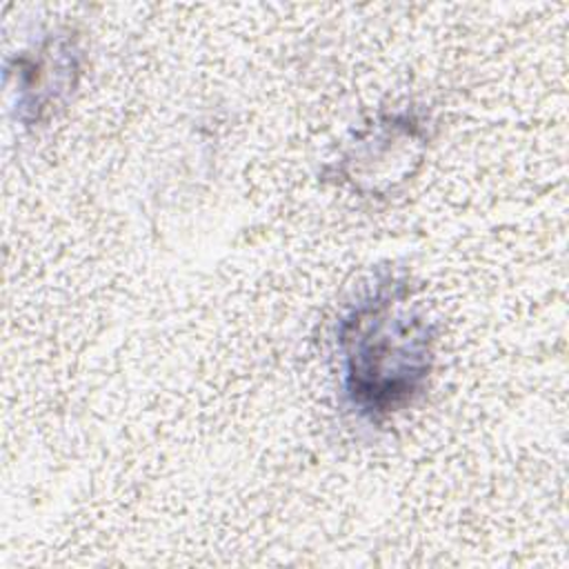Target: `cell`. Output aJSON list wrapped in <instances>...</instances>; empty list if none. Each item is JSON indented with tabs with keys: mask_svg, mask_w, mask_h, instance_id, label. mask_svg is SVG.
Returning a JSON list of instances; mask_svg holds the SVG:
<instances>
[{
	"mask_svg": "<svg viewBox=\"0 0 569 569\" xmlns=\"http://www.w3.org/2000/svg\"><path fill=\"white\" fill-rule=\"evenodd\" d=\"M431 345L427 318L409 305L407 287L378 284L340 325L345 389L353 407L369 418L405 407L429 376Z\"/></svg>",
	"mask_w": 569,
	"mask_h": 569,
	"instance_id": "1",
	"label": "cell"
}]
</instances>
